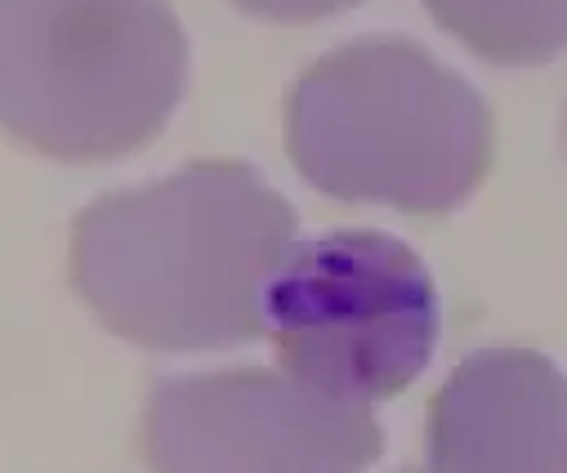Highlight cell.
<instances>
[{
    "instance_id": "obj_1",
    "label": "cell",
    "mask_w": 567,
    "mask_h": 473,
    "mask_svg": "<svg viewBox=\"0 0 567 473\" xmlns=\"http://www.w3.org/2000/svg\"><path fill=\"white\" fill-rule=\"evenodd\" d=\"M291 241V202L246 162L210 156L90 202L72 224L68 277L116 340L210 353L264 331V286Z\"/></svg>"
},
{
    "instance_id": "obj_2",
    "label": "cell",
    "mask_w": 567,
    "mask_h": 473,
    "mask_svg": "<svg viewBox=\"0 0 567 473\" xmlns=\"http://www.w3.org/2000/svg\"><path fill=\"white\" fill-rule=\"evenodd\" d=\"M287 156L336 202L447 215L496 156L483 94L424 45L375 37L322 54L287 94Z\"/></svg>"
},
{
    "instance_id": "obj_3",
    "label": "cell",
    "mask_w": 567,
    "mask_h": 473,
    "mask_svg": "<svg viewBox=\"0 0 567 473\" xmlns=\"http://www.w3.org/2000/svg\"><path fill=\"white\" fill-rule=\"evenodd\" d=\"M188 85L171 0H0V134L90 166L148 147Z\"/></svg>"
},
{
    "instance_id": "obj_4",
    "label": "cell",
    "mask_w": 567,
    "mask_h": 473,
    "mask_svg": "<svg viewBox=\"0 0 567 473\" xmlns=\"http://www.w3.org/2000/svg\"><path fill=\"white\" fill-rule=\"evenodd\" d=\"M259 322L281 376L367 407L424 376L443 336V304L406 241L380 228H336L291 241L264 286Z\"/></svg>"
},
{
    "instance_id": "obj_5",
    "label": "cell",
    "mask_w": 567,
    "mask_h": 473,
    "mask_svg": "<svg viewBox=\"0 0 567 473\" xmlns=\"http://www.w3.org/2000/svg\"><path fill=\"white\" fill-rule=\"evenodd\" d=\"M138 446L153 473H362L384 429L367 407L237 367L157 380Z\"/></svg>"
},
{
    "instance_id": "obj_6",
    "label": "cell",
    "mask_w": 567,
    "mask_h": 473,
    "mask_svg": "<svg viewBox=\"0 0 567 473\" xmlns=\"http://www.w3.org/2000/svg\"><path fill=\"white\" fill-rule=\"evenodd\" d=\"M434 473H567V376L536 349L470 353L430 402Z\"/></svg>"
},
{
    "instance_id": "obj_7",
    "label": "cell",
    "mask_w": 567,
    "mask_h": 473,
    "mask_svg": "<svg viewBox=\"0 0 567 473\" xmlns=\"http://www.w3.org/2000/svg\"><path fill=\"white\" fill-rule=\"evenodd\" d=\"M424 14L496 68H540L567 54V0H424Z\"/></svg>"
},
{
    "instance_id": "obj_8",
    "label": "cell",
    "mask_w": 567,
    "mask_h": 473,
    "mask_svg": "<svg viewBox=\"0 0 567 473\" xmlns=\"http://www.w3.org/2000/svg\"><path fill=\"white\" fill-rule=\"evenodd\" d=\"M233 6L241 14H250V19H264V23L305 28V23H322V19L349 14V10L362 6V0H233Z\"/></svg>"
}]
</instances>
